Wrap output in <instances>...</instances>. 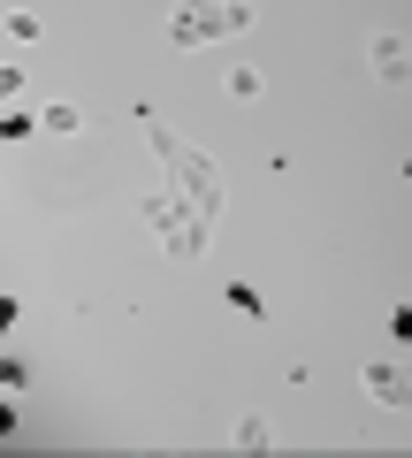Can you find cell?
<instances>
[{
  "instance_id": "7a4b0ae2",
  "label": "cell",
  "mask_w": 412,
  "mask_h": 458,
  "mask_svg": "<svg viewBox=\"0 0 412 458\" xmlns=\"http://www.w3.org/2000/svg\"><path fill=\"white\" fill-rule=\"evenodd\" d=\"M366 397H374V405H412V360L405 352H382V360L366 367Z\"/></svg>"
},
{
  "instance_id": "277c9868",
  "label": "cell",
  "mask_w": 412,
  "mask_h": 458,
  "mask_svg": "<svg viewBox=\"0 0 412 458\" xmlns=\"http://www.w3.org/2000/svg\"><path fill=\"white\" fill-rule=\"evenodd\" d=\"M38 131H54V138H69V131H84V123H77V107H46V114H38Z\"/></svg>"
},
{
  "instance_id": "3957f363",
  "label": "cell",
  "mask_w": 412,
  "mask_h": 458,
  "mask_svg": "<svg viewBox=\"0 0 412 458\" xmlns=\"http://www.w3.org/2000/svg\"><path fill=\"white\" fill-rule=\"evenodd\" d=\"M366 62H374V77H382V84H412V47H405L397 31H382L374 47H366Z\"/></svg>"
},
{
  "instance_id": "5b68a950",
  "label": "cell",
  "mask_w": 412,
  "mask_h": 458,
  "mask_svg": "<svg viewBox=\"0 0 412 458\" xmlns=\"http://www.w3.org/2000/svg\"><path fill=\"white\" fill-rule=\"evenodd\" d=\"M23 382H31V367H23V360H0V390H23Z\"/></svg>"
},
{
  "instance_id": "6da1fadb",
  "label": "cell",
  "mask_w": 412,
  "mask_h": 458,
  "mask_svg": "<svg viewBox=\"0 0 412 458\" xmlns=\"http://www.w3.org/2000/svg\"><path fill=\"white\" fill-rule=\"evenodd\" d=\"M252 23V0H183L176 23H168V38L176 47H206V38H230Z\"/></svg>"
}]
</instances>
